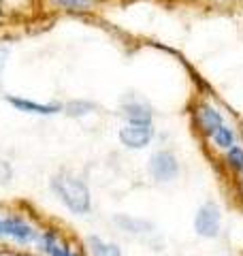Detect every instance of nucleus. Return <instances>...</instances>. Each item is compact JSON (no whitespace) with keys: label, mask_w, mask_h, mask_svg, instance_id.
<instances>
[{"label":"nucleus","mask_w":243,"mask_h":256,"mask_svg":"<svg viewBox=\"0 0 243 256\" xmlns=\"http://www.w3.org/2000/svg\"><path fill=\"white\" fill-rule=\"evenodd\" d=\"M52 188L72 214L84 216L90 212V207H92L90 190H88V186L79 178H72L68 173H60L52 180Z\"/></svg>","instance_id":"1"},{"label":"nucleus","mask_w":243,"mask_h":256,"mask_svg":"<svg viewBox=\"0 0 243 256\" xmlns=\"http://www.w3.org/2000/svg\"><path fill=\"white\" fill-rule=\"evenodd\" d=\"M220 222H222V216H220L218 205L205 203L198 207L196 216H194V230H196V235H200V237L214 239L220 233Z\"/></svg>","instance_id":"2"},{"label":"nucleus","mask_w":243,"mask_h":256,"mask_svg":"<svg viewBox=\"0 0 243 256\" xmlns=\"http://www.w3.org/2000/svg\"><path fill=\"white\" fill-rule=\"evenodd\" d=\"M150 173L154 175V180H158V182L175 180L177 173H180V162H177L173 152H166V150L156 152V154L150 158Z\"/></svg>","instance_id":"3"},{"label":"nucleus","mask_w":243,"mask_h":256,"mask_svg":"<svg viewBox=\"0 0 243 256\" xmlns=\"http://www.w3.org/2000/svg\"><path fill=\"white\" fill-rule=\"evenodd\" d=\"M2 237H11L22 246H28L38 239V233L20 216H6L2 218Z\"/></svg>","instance_id":"4"},{"label":"nucleus","mask_w":243,"mask_h":256,"mask_svg":"<svg viewBox=\"0 0 243 256\" xmlns=\"http://www.w3.org/2000/svg\"><path fill=\"white\" fill-rule=\"evenodd\" d=\"M154 137V126L152 124H130L120 128V141L122 146L130 148V150H141L145 146H150V141Z\"/></svg>","instance_id":"5"},{"label":"nucleus","mask_w":243,"mask_h":256,"mask_svg":"<svg viewBox=\"0 0 243 256\" xmlns=\"http://www.w3.org/2000/svg\"><path fill=\"white\" fill-rule=\"evenodd\" d=\"M6 102L13 105L18 111H24V114H34V116H56L62 111V105L58 102H34L30 98H22V96H6Z\"/></svg>","instance_id":"6"},{"label":"nucleus","mask_w":243,"mask_h":256,"mask_svg":"<svg viewBox=\"0 0 243 256\" xmlns=\"http://www.w3.org/2000/svg\"><path fill=\"white\" fill-rule=\"evenodd\" d=\"M196 124L207 137H212L218 128L224 124V118L212 102H200L198 109H196Z\"/></svg>","instance_id":"7"},{"label":"nucleus","mask_w":243,"mask_h":256,"mask_svg":"<svg viewBox=\"0 0 243 256\" xmlns=\"http://www.w3.org/2000/svg\"><path fill=\"white\" fill-rule=\"evenodd\" d=\"M38 246L47 256H79L77 252H72L68 246H64L60 242L56 230H45V233L38 237Z\"/></svg>","instance_id":"8"},{"label":"nucleus","mask_w":243,"mask_h":256,"mask_svg":"<svg viewBox=\"0 0 243 256\" xmlns=\"http://www.w3.org/2000/svg\"><path fill=\"white\" fill-rule=\"evenodd\" d=\"M122 114L130 124H152V109L141 100H132L124 105Z\"/></svg>","instance_id":"9"},{"label":"nucleus","mask_w":243,"mask_h":256,"mask_svg":"<svg viewBox=\"0 0 243 256\" xmlns=\"http://www.w3.org/2000/svg\"><path fill=\"white\" fill-rule=\"evenodd\" d=\"M88 248H90L92 256H122L120 248L116 244H107L104 239H100L98 235L88 237Z\"/></svg>","instance_id":"10"},{"label":"nucleus","mask_w":243,"mask_h":256,"mask_svg":"<svg viewBox=\"0 0 243 256\" xmlns=\"http://www.w3.org/2000/svg\"><path fill=\"white\" fill-rule=\"evenodd\" d=\"M52 6L62 11H70V13H86L94 9V0H47Z\"/></svg>","instance_id":"11"},{"label":"nucleus","mask_w":243,"mask_h":256,"mask_svg":"<svg viewBox=\"0 0 243 256\" xmlns=\"http://www.w3.org/2000/svg\"><path fill=\"white\" fill-rule=\"evenodd\" d=\"M212 139H214V143H216V146L218 148H220V150H230L232 146H234V143H237V137H234V130H232V128L228 126V124H222L220 128H218V130L212 134Z\"/></svg>","instance_id":"12"},{"label":"nucleus","mask_w":243,"mask_h":256,"mask_svg":"<svg viewBox=\"0 0 243 256\" xmlns=\"http://www.w3.org/2000/svg\"><path fill=\"white\" fill-rule=\"evenodd\" d=\"M62 109L66 111V116H70V118H86L94 111V102L79 98V100H70L68 105H64Z\"/></svg>","instance_id":"13"},{"label":"nucleus","mask_w":243,"mask_h":256,"mask_svg":"<svg viewBox=\"0 0 243 256\" xmlns=\"http://www.w3.org/2000/svg\"><path fill=\"white\" fill-rule=\"evenodd\" d=\"M116 224H120L126 233L128 230H130V233H148V228H152V224L143 222V220L128 218V216H116Z\"/></svg>","instance_id":"14"},{"label":"nucleus","mask_w":243,"mask_h":256,"mask_svg":"<svg viewBox=\"0 0 243 256\" xmlns=\"http://www.w3.org/2000/svg\"><path fill=\"white\" fill-rule=\"evenodd\" d=\"M226 162H228V166L232 171L243 173V150L237 146V143H234L230 150H226Z\"/></svg>","instance_id":"15"},{"label":"nucleus","mask_w":243,"mask_h":256,"mask_svg":"<svg viewBox=\"0 0 243 256\" xmlns=\"http://www.w3.org/2000/svg\"><path fill=\"white\" fill-rule=\"evenodd\" d=\"M13 178V171H11V164L0 160V184H9Z\"/></svg>","instance_id":"16"},{"label":"nucleus","mask_w":243,"mask_h":256,"mask_svg":"<svg viewBox=\"0 0 243 256\" xmlns=\"http://www.w3.org/2000/svg\"><path fill=\"white\" fill-rule=\"evenodd\" d=\"M6 58H9V50L0 47V75H2V68H4V64H6Z\"/></svg>","instance_id":"17"},{"label":"nucleus","mask_w":243,"mask_h":256,"mask_svg":"<svg viewBox=\"0 0 243 256\" xmlns=\"http://www.w3.org/2000/svg\"><path fill=\"white\" fill-rule=\"evenodd\" d=\"M0 237H2V218H0Z\"/></svg>","instance_id":"18"}]
</instances>
